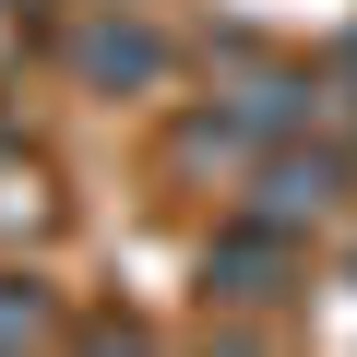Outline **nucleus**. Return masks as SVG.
Here are the masks:
<instances>
[{
    "instance_id": "obj_1",
    "label": "nucleus",
    "mask_w": 357,
    "mask_h": 357,
    "mask_svg": "<svg viewBox=\"0 0 357 357\" xmlns=\"http://www.w3.org/2000/svg\"><path fill=\"white\" fill-rule=\"evenodd\" d=\"M345 191V155H262V227H321Z\"/></svg>"
},
{
    "instance_id": "obj_2",
    "label": "nucleus",
    "mask_w": 357,
    "mask_h": 357,
    "mask_svg": "<svg viewBox=\"0 0 357 357\" xmlns=\"http://www.w3.org/2000/svg\"><path fill=\"white\" fill-rule=\"evenodd\" d=\"M203 286L215 298H286V227H250V238L203 250Z\"/></svg>"
},
{
    "instance_id": "obj_3",
    "label": "nucleus",
    "mask_w": 357,
    "mask_h": 357,
    "mask_svg": "<svg viewBox=\"0 0 357 357\" xmlns=\"http://www.w3.org/2000/svg\"><path fill=\"white\" fill-rule=\"evenodd\" d=\"M72 60H84V84H155V72H167V48H155L143 24H96Z\"/></svg>"
},
{
    "instance_id": "obj_4",
    "label": "nucleus",
    "mask_w": 357,
    "mask_h": 357,
    "mask_svg": "<svg viewBox=\"0 0 357 357\" xmlns=\"http://www.w3.org/2000/svg\"><path fill=\"white\" fill-rule=\"evenodd\" d=\"M24 333H48V298L36 286H0V345H24Z\"/></svg>"
}]
</instances>
